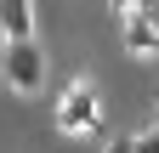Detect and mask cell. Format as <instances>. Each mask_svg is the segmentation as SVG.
I'll use <instances>...</instances> for the list:
<instances>
[{"instance_id":"8992f818","label":"cell","mask_w":159,"mask_h":153,"mask_svg":"<svg viewBox=\"0 0 159 153\" xmlns=\"http://www.w3.org/2000/svg\"><path fill=\"white\" fill-rule=\"evenodd\" d=\"M136 153H159V125H148V130H136Z\"/></svg>"},{"instance_id":"3957f363","label":"cell","mask_w":159,"mask_h":153,"mask_svg":"<svg viewBox=\"0 0 159 153\" xmlns=\"http://www.w3.org/2000/svg\"><path fill=\"white\" fill-rule=\"evenodd\" d=\"M119 28H125V51L131 57H159V23H153V11L119 17Z\"/></svg>"},{"instance_id":"5b68a950","label":"cell","mask_w":159,"mask_h":153,"mask_svg":"<svg viewBox=\"0 0 159 153\" xmlns=\"http://www.w3.org/2000/svg\"><path fill=\"white\" fill-rule=\"evenodd\" d=\"M114 17H131V11H153V0H108Z\"/></svg>"},{"instance_id":"6da1fadb","label":"cell","mask_w":159,"mask_h":153,"mask_svg":"<svg viewBox=\"0 0 159 153\" xmlns=\"http://www.w3.org/2000/svg\"><path fill=\"white\" fill-rule=\"evenodd\" d=\"M0 80H6L17 97H34L46 85V46L40 40H6L0 46Z\"/></svg>"},{"instance_id":"52a82bcc","label":"cell","mask_w":159,"mask_h":153,"mask_svg":"<svg viewBox=\"0 0 159 153\" xmlns=\"http://www.w3.org/2000/svg\"><path fill=\"white\" fill-rule=\"evenodd\" d=\"M102 153H136V136H114V142H108Z\"/></svg>"},{"instance_id":"277c9868","label":"cell","mask_w":159,"mask_h":153,"mask_svg":"<svg viewBox=\"0 0 159 153\" xmlns=\"http://www.w3.org/2000/svg\"><path fill=\"white\" fill-rule=\"evenodd\" d=\"M0 34L6 40H34V0H0Z\"/></svg>"},{"instance_id":"7a4b0ae2","label":"cell","mask_w":159,"mask_h":153,"mask_svg":"<svg viewBox=\"0 0 159 153\" xmlns=\"http://www.w3.org/2000/svg\"><path fill=\"white\" fill-rule=\"evenodd\" d=\"M57 125H63L68 136H91V130L102 125V97H97L91 80H74L63 97H57Z\"/></svg>"}]
</instances>
